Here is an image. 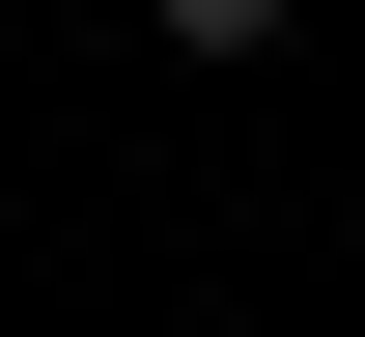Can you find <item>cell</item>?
<instances>
[{
  "instance_id": "obj_1",
  "label": "cell",
  "mask_w": 365,
  "mask_h": 337,
  "mask_svg": "<svg viewBox=\"0 0 365 337\" xmlns=\"http://www.w3.org/2000/svg\"><path fill=\"white\" fill-rule=\"evenodd\" d=\"M140 28H169V56H281L309 0H140Z\"/></svg>"
}]
</instances>
